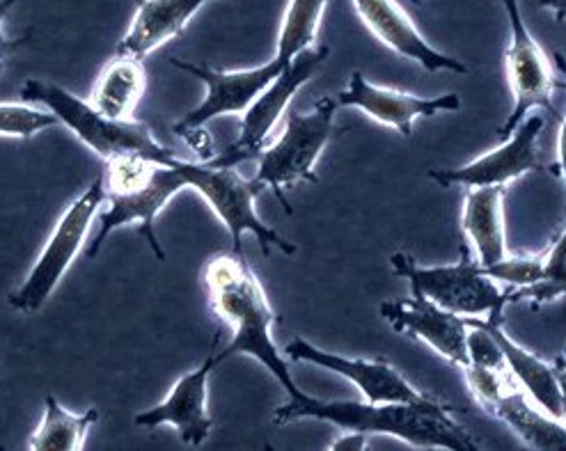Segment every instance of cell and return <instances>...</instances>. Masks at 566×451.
<instances>
[{
    "label": "cell",
    "mask_w": 566,
    "mask_h": 451,
    "mask_svg": "<svg viewBox=\"0 0 566 451\" xmlns=\"http://www.w3.org/2000/svg\"><path fill=\"white\" fill-rule=\"evenodd\" d=\"M202 280L213 316L232 328V339L226 348H220L218 358H255L285 388L290 399H305L307 395L296 385L287 363L280 358L271 335L280 316L273 312L260 277L245 262L243 252L213 254L205 264Z\"/></svg>",
    "instance_id": "1"
},
{
    "label": "cell",
    "mask_w": 566,
    "mask_h": 451,
    "mask_svg": "<svg viewBox=\"0 0 566 451\" xmlns=\"http://www.w3.org/2000/svg\"><path fill=\"white\" fill-rule=\"evenodd\" d=\"M457 406L438 401L431 406L416 403H356V401H322L314 397L290 399L273 412L277 427L292 424L303 417L331 422L344 431H363L367 436H395L420 449L480 451V444L459 422L452 420Z\"/></svg>",
    "instance_id": "2"
},
{
    "label": "cell",
    "mask_w": 566,
    "mask_h": 451,
    "mask_svg": "<svg viewBox=\"0 0 566 451\" xmlns=\"http://www.w3.org/2000/svg\"><path fill=\"white\" fill-rule=\"evenodd\" d=\"M328 0H290V8L285 12V21H282L280 30L277 53L271 62L262 64V67L226 72L213 70L209 64H193L172 57V67L196 76L207 87L205 102L193 111H188L175 124V134L181 136L186 132H193V128H202L207 122L216 117L245 113L253 106L258 96L285 72L292 57L314 42Z\"/></svg>",
    "instance_id": "3"
},
{
    "label": "cell",
    "mask_w": 566,
    "mask_h": 451,
    "mask_svg": "<svg viewBox=\"0 0 566 451\" xmlns=\"http://www.w3.org/2000/svg\"><path fill=\"white\" fill-rule=\"evenodd\" d=\"M184 164L181 158L175 164H156L143 156H115L106 160L102 181L111 209L99 216L102 228L85 250L90 260L97 256L115 230L136 222L156 260L166 262V252L156 239V218L179 190L188 188Z\"/></svg>",
    "instance_id": "4"
},
{
    "label": "cell",
    "mask_w": 566,
    "mask_h": 451,
    "mask_svg": "<svg viewBox=\"0 0 566 451\" xmlns=\"http://www.w3.org/2000/svg\"><path fill=\"white\" fill-rule=\"evenodd\" d=\"M21 99L46 106L60 124H65L81 143L104 160L115 156H143L156 164H175L179 158L154 138L147 124L138 119H111L55 83L28 78L21 85Z\"/></svg>",
    "instance_id": "5"
},
{
    "label": "cell",
    "mask_w": 566,
    "mask_h": 451,
    "mask_svg": "<svg viewBox=\"0 0 566 451\" xmlns=\"http://www.w3.org/2000/svg\"><path fill=\"white\" fill-rule=\"evenodd\" d=\"M335 111L337 99H333V96H324L307 115L290 111L285 134L271 147H262L255 154L260 160L255 179L266 188H273L277 202L287 213H292V207L282 188H294L301 181H319L317 172H314V164H317L324 147L335 136Z\"/></svg>",
    "instance_id": "6"
},
{
    "label": "cell",
    "mask_w": 566,
    "mask_h": 451,
    "mask_svg": "<svg viewBox=\"0 0 566 451\" xmlns=\"http://www.w3.org/2000/svg\"><path fill=\"white\" fill-rule=\"evenodd\" d=\"M184 170H186L188 188L198 190L207 200V204L213 209V213L220 218V222L228 228L234 252H243L241 237L245 232L258 237L262 252L266 256L271 254V245H275L285 254L296 252V245H292L287 239H282L277 230L264 224L255 211V200L266 188L264 183H260L258 179L241 177L237 168L209 166L207 160H198V164L186 160Z\"/></svg>",
    "instance_id": "7"
},
{
    "label": "cell",
    "mask_w": 566,
    "mask_h": 451,
    "mask_svg": "<svg viewBox=\"0 0 566 451\" xmlns=\"http://www.w3.org/2000/svg\"><path fill=\"white\" fill-rule=\"evenodd\" d=\"M459 252L461 260L457 264L431 269L418 266L411 254L395 252L392 269L399 277L411 282L413 294H422L438 307L459 316H480L493 307H505V292L484 273L468 241H461Z\"/></svg>",
    "instance_id": "8"
},
{
    "label": "cell",
    "mask_w": 566,
    "mask_h": 451,
    "mask_svg": "<svg viewBox=\"0 0 566 451\" xmlns=\"http://www.w3.org/2000/svg\"><path fill=\"white\" fill-rule=\"evenodd\" d=\"M104 200H106V192H104V181L99 175L83 190V196L78 200H74L70 204V209L62 213L51 239L46 241V245L40 254L38 264L33 266V271L28 273L25 282L10 294L8 303L17 312L35 314L49 303L62 275L70 271V266L76 260V254L81 252L90 224L94 220V213L99 211Z\"/></svg>",
    "instance_id": "9"
},
{
    "label": "cell",
    "mask_w": 566,
    "mask_h": 451,
    "mask_svg": "<svg viewBox=\"0 0 566 451\" xmlns=\"http://www.w3.org/2000/svg\"><path fill=\"white\" fill-rule=\"evenodd\" d=\"M331 55V49L317 46V49H303L292 57V62L282 72L260 96L253 102L245 113H243V124H241V134L239 138L223 151V154H213L207 164L216 168H237L243 160L255 158V154L266 147V138L271 134V128L280 119V115L287 111L290 102L294 99V94L314 76V72L319 70V64Z\"/></svg>",
    "instance_id": "10"
},
{
    "label": "cell",
    "mask_w": 566,
    "mask_h": 451,
    "mask_svg": "<svg viewBox=\"0 0 566 451\" xmlns=\"http://www.w3.org/2000/svg\"><path fill=\"white\" fill-rule=\"evenodd\" d=\"M505 10L510 17V46L505 51V67L510 87L514 92V111L510 113L505 126L497 132V138L505 143L514 128L523 122V117L534 111L544 108L553 113V94L562 83L555 81L553 62L548 53L542 49V44L532 38L527 30L518 0H505Z\"/></svg>",
    "instance_id": "11"
},
{
    "label": "cell",
    "mask_w": 566,
    "mask_h": 451,
    "mask_svg": "<svg viewBox=\"0 0 566 451\" xmlns=\"http://www.w3.org/2000/svg\"><path fill=\"white\" fill-rule=\"evenodd\" d=\"M544 132L542 115H525L523 122L514 128V134L505 145L495 151L480 156L473 164L454 170H431L429 177L443 188L450 186H507L510 181L544 170V160L539 154V136Z\"/></svg>",
    "instance_id": "12"
},
{
    "label": "cell",
    "mask_w": 566,
    "mask_h": 451,
    "mask_svg": "<svg viewBox=\"0 0 566 451\" xmlns=\"http://www.w3.org/2000/svg\"><path fill=\"white\" fill-rule=\"evenodd\" d=\"M285 356L296 363H312L324 367L333 374L349 378L358 390L365 395L367 403H416V406H431L440 399L418 392L411 382H408L388 360H363V358H344L337 353H328L317 348L303 337L292 339L285 346Z\"/></svg>",
    "instance_id": "13"
},
{
    "label": "cell",
    "mask_w": 566,
    "mask_h": 451,
    "mask_svg": "<svg viewBox=\"0 0 566 451\" xmlns=\"http://www.w3.org/2000/svg\"><path fill=\"white\" fill-rule=\"evenodd\" d=\"M218 337L211 344L209 358L193 371H188L181 376L172 392L159 403L149 410H143L134 417V424L143 429H156V427H172L181 442L188 447H200L211 429L213 420L207 408V385L211 371L223 363L218 358Z\"/></svg>",
    "instance_id": "14"
},
{
    "label": "cell",
    "mask_w": 566,
    "mask_h": 451,
    "mask_svg": "<svg viewBox=\"0 0 566 451\" xmlns=\"http://www.w3.org/2000/svg\"><path fill=\"white\" fill-rule=\"evenodd\" d=\"M352 3L371 35L388 49H392L397 55L418 62L429 74H468V67L461 60L436 51L422 38V32L413 23V19L406 14L397 0H352Z\"/></svg>",
    "instance_id": "15"
},
{
    "label": "cell",
    "mask_w": 566,
    "mask_h": 451,
    "mask_svg": "<svg viewBox=\"0 0 566 451\" xmlns=\"http://www.w3.org/2000/svg\"><path fill=\"white\" fill-rule=\"evenodd\" d=\"M379 310L395 333L429 344L438 356H443L459 369L470 365L465 350L468 328L459 314L438 307L422 294H413L408 301L381 303Z\"/></svg>",
    "instance_id": "16"
},
{
    "label": "cell",
    "mask_w": 566,
    "mask_h": 451,
    "mask_svg": "<svg viewBox=\"0 0 566 451\" xmlns=\"http://www.w3.org/2000/svg\"><path fill=\"white\" fill-rule=\"evenodd\" d=\"M337 106L360 108L371 119L397 128L401 136L408 138L413 134V122L418 117L461 111V96L457 92H448L436 96V99H422V96L371 85L360 72H354L347 90L337 96Z\"/></svg>",
    "instance_id": "17"
},
{
    "label": "cell",
    "mask_w": 566,
    "mask_h": 451,
    "mask_svg": "<svg viewBox=\"0 0 566 451\" xmlns=\"http://www.w3.org/2000/svg\"><path fill=\"white\" fill-rule=\"evenodd\" d=\"M502 312L505 307L489 310V318H478L480 324L493 335L495 344L502 350V358L510 371L518 378V382L527 390V395L542 406L555 420L564 422L566 415V397H564V358H557L555 365L534 356L532 350L518 346L505 331H502Z\"/></svg>",
    "instance_id": "18"
},
{
    "label": "cell",
    "mask_w": 566,
    "mask_h": 451,
    "mask_svg": "<svg viewBox=\"0 0 566 451\" xmlns=\"http://www.w3.org/2000/svg\"><path fill=\"white\" fill-rule=\"evenodd\" d=\"M207 0H140L138 12L115 49V55L145 60L166 42L179 38Z\"/></svg>",
    "instance_id": "19"
},
{
    "label": "cell",
    "mask_w": 566,
    "mask_h": 451,
    "mask_svg": "<svg viewBox=\"0 0 566 451\" xmlns=\"http://www.w3.org/2000/svg\"><path fill=\"white\" fill-rule=\"evenodd\" d=\"M461 230L465 239L475 243V260L482 264V269L505 260V186L468 188Z\"/></svg>",
    "instance_id": "20"
},
{
    "label": "cell",
    "mask_w": 566,
    "mask_h": 451,
    "mask_svg": "<svg viewBox=\"0 0 566 451\" xmlns=\"http://www.w3.org/2000/svg\"><path fill=\"white\" fill-rule=\"evenodd\" d=\"M147 87L143 60L129 55H115L94 83L90 106L111 119H134Z\"/></svg>",
    "instance_id": "21"
},
{
    "label": "cell",
    "mask_w": 566,
    "mask_h": 451,
    "mask_svg": "<svg viewBox=\"0 0 566 451\" xmlns=\"http://www.w3.org/2000/svg\"><path fill=\"white\" fill-rule=\"evenodd\" d=\"M495 420L505 422L525 447L537 451H562L566 444L564 422L534 408L523 392L502 390L486 410Z\"/></svg>",
    "instance_id": "22"
},
{
    "label": "cell",
    "mask_w": 566,
    "mask_h": 451,
    "mask_svg": "<svg viewBox=\"0 0 566 451\" xmlns=\"http://www.w3.org/2000/svg\"><path fill=\"white\" fill-rule=\"evenodd\" d=\"M99 420V412L90 408L83 415L67 412L55 397L44 401V420L38 431L28 438V449L33 451H81L90 427Z\"/></svg>",
    "instance_id": "23"
},
{
    "label": "cell",
    "mask_w": 566,
    "mask_h": 451,
    "mask_svg": "<svg viewBox=\"0 0 566 451\" xmlns=\"http://www.w3.org/2000/svg\"><path fill=\"white\" fill-rule=\"evenodd\" d=\"M60 119L51 111L21 104H0V136L28 140L44 128L57 126Z\"/></svg>",
    "instance_id": "24"
},
{
    "label": "cell",
    "mask_w": 566,
    "mask_h": 451,
    "mask_svg": "<svg viewBox=\"0 0 566 451\" xmlns=\"http://www.w3.org/2000/svg\"><path fill=\"white\" fill-rule=\"evenodd\" d=\"M491 280L505 282L510 286H527L544 277V252L527 254V256H505L484 269Z\"/></svg>",
    "instance_id": "25"
},
{
    "label": "cell",
    "mask_w": 566,
    "mask_h": 451,
    "mask_svg": "<svg viewBox=\"0 0 566 451\" xmlns=\"http://www.w3.org/2000/svg\"><path fill=\"white\" fill-rule=\"evenodd\" d=\"M465 324V350L470 365L502 369L505 367V358H502V350L495 344L493 335L480 324L478 316H461Z\"/></svg>",
    "instance_id": "26"
},
{
    "label": "cell",
    "mask_w": 566,
    "mask_h": 451,
    "mask_svg": "<svg viewBox=\"0 0 566 451\" xmlns=\"http://www.w3.org/2000/svg\"><path fill=\"white\" fill-rule=\"evenodd\" d=\"M465 385L470 395L478 401V406L486 412L489 406L502 395V390L507 388L505 380L500 378V369H491V367H480V365H468L461 369Z\"/></svg>",
    "instance_id": "27"
},
{
    "label": "cell",
    "mask_w": 566,
    "mask_h": 451,
    "mask_svg": "<svg viewBox=\"0 0 566 451\" xmlns=\"http://www.w3.org/2000/svg\"><path fill=\"white\" fill-rule=\"evenodd\" d=\"M19 3V0H0V72L6 70V64L10 62V57L23 46L28 44L30 35H33V30H25L21 38H10L8 32L3 30V23L8 19V12Z\"/></svg>",
    "instance_id": "28"
},
{
    "label": "cell",
    "mask_w": 566,
    "mask_h": 451,
    "mask_svg": "<svg viewBox=\"0 0 566 451\" xmlns=\"http://www.w3.org/2000/svg\"><path fill=\"white\" fill-rule=\"evenodd\" d=\"M369 436L363 431H347L339 440H335L328 449L331 451H365L369 447Z\"/></svg>",
    "instance_id": "29"
},
{
    "label": "cell",
    "mask_w": 566,
    "mask_h": 451,
    "mask_svg": "<svg viewBox=\"0 0 566 451\" xmlns=\"http://www.w3.org/2000/svg\"><path fill=\"white\" fill-rule=\"evenodd\" d=\"M539 8H546L555 14L557 23H564V12H566V0H539Z\"/></svg>",
    "instance_id": "30"
},
{
    "label": "cell",
    "mask_w": 566,
    "mask_h": 451,
    "mask_svg": "<svg viewBox=\"0 0 566 451\" xmlns=\"http://www.w3.org/2000/svg\"><path fill=\"white\" fill-rule=\"evenodd\" d=\"M411 3H416V6H420V3H422V0H411Z\"/></svg>",
    "instance_id": "31"
},
{
    "label": "cell",
    "mask_w": 566,
    "mask_h": 451,
    "mask_svg": "<svg viewBox=\"0 0 566 451\" xmlns=\"http://www.w3.org/2000/svg\"><path fill=\"white\" fill-rule=\"evenodd\" d=\"M136 3H140V0H136Z\"/></svg>",
    "instance_id": "32"
}]
</instances>
